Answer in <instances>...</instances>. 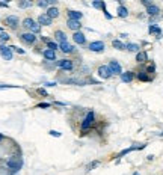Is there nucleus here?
Masks as SVG:
<instances>
[{
    "label": "nucleus",
    "mask_w": 163,
    "mask_h": 175,
    "mask_svg": "<svg viewBox=\"0 0 163 175\" xmlns=\"http://www.w3.org/2000/svg\"><path fill=\"white\" fill-rule=\"evenodd\" d=\"M53 106H60V107H67V103H62V101H54V103H53Z\"/></svg>",
    "instance_id": "obj_43"
},
{
    "label": "nucleus",
    "mask_w": 163,
    "mask_h": 175,
    "mask_svg": "<svg viewBox=\"0 0 163 175\" xmlns=\"http://www.w3.org/2000/svg\"><path fill=\"white\" fill-rule=\"evenodd\" d=\"M3 32H5V29H3V27H0V33H3Z\"/></svg>",
    "instance_id": "obj_48"
},
{
    "label": "nucleus",
    "mask_w": 163,
    "mask_h": 175,
    "mask_svg": "<svg viewBox=\"0 0 163 175\" xmlns=\"http://www.w3.org/2000/svg\"><path fill=\"white\" fill-rule=\"evenodd\" d=\"M36 94H38V95H41V97H44V98H47V97H48V92H47V89H45V88H38V89H36Z\"/></svg>",
    "instance_id": "obj_36"
},
{
    "label": "nucleus",
    "mask_w": 163,
    "mask_h": 175,
    "mask_svg": "<svg viewBox=\"0 0 163 175\" xmlns=\"http://www.w3.org/2000/svg\"><path fill=\"white\" fill-rule=\"evenodd\" d=\"M129 9L125 8L124 5H122V2H120V5H118V8H116V15L120 18H127L129 17Z\"/></svg>",
    "instance_id": "obj_25"
},
{
    "label": "nucleus",
    "mask_w": 163,
    "mask_h": 175,
    "mask_svg": "<svg viewBox=\"0 0 163 175\" xmlns=\"http://www.w3.org/2000/svg\"><path fill=\"white\" fill-rule=\"evenodd\" d=\"M56 68H58L59 71L73 72V71L76 70L74 59H71V58H62V59H58V61H56Z\"/></svg>",
    "instance_id": "obj_2"
},
{
    "label": "nucleus",
    "mask_w": 163,
    "mask_h": 175,
    "mask_svg": "<svg viewBox=\"0 0 163 175\" xmlns=\"http://www.w3.org/2000/svg\"><path fill=\"white\" fill-rule=\"evenodd\" d=\"M6 168H8V171H11L12 174L18 172L23 168V157L21 156H11L6 160Z\"/></svg>",
    "instance_id": "obj_3"
},
{
    "label": "nucleus",
    "mask_w": 163,
    "mask_h": 175,
    "mask_svg": "<svg viewBox=\"0 0 163 175\" xmlns=\"http://www.w3.org/2000/svg\"><path fill=\"white\" fill-rule=\"evenodd\" d=\"M104 48H106V44L103 41H92L88 44V50L92 53H103Z\"/></svg>",
    "instance_id": "obj_9"
},
{
    "label": "nucleus",
    "mask_w": 163,
    "mask_h": 175,
    "mask_svg": "<svg viewBox=\"0 0 163 175\" xmlns=\"http://www.w3.org/2000/svg\"><path fill=\"white\" fill-rule=\"evenodd\" d=\"M53 106V103H47V101H43V103H38V104L35 106L36 109H50Z\"/></svg>",
    "instance_id": "obj_35"
},
{
    "label": "nucleus",
    "mask_w": 163,
    "mask_h": 175,
    "mask_svg": "<svg viewBox=\"0 0 163 175\" xmlns=\"http://www.w3.org/2000/svg\"><path fill=\"white\" fill-rule=\"evenodd\" d=\"M41 54L44 56V61L45 62H56V59H58L56 52H53L50 48H45V47H44V50L41 52Z\"/></svg>",
    "instance_id": "obj_13"
},
{
    "label": "nucleus",
    "mask_w": 163,
    "mask_h": 175,
    "mask_svg": "<svg viewBox=\"0 0 163 175\" xmlns=\"http://www.w3.org/2000/svg\"><path fill=\"white\" fill-rule=\"evenodd\" d=\"M135 61H136V63H139V65H146L148 61H150V58H148V52H146V50H140L139 53H136Z\"/></svg>",
    "instance_id": "obj_14"
},
{
    "label": "nucleus",
    "mask_w": 163,
    "mask_h": 175,
    "mask_svg": "<svg viewBox=\"0 0 163 175\" xmlns=\"http://www.w3.org/2000/svg\"><path fill=\"white\" fill-rule=\"evenodd\" d=\"M45 48H50V50H53V52H58V50H59V44L56 42L54 39H50L48 42L45 44Z\"/></svg>",
    "instance_id": "obj_33"
},
{
    "label": "nucleus",
    "mask_w": 163,
    "mask_h": 175,
    "mask_svg": "<svg viewBox=\"0 0 163 175\" xmlns=\"http://www.w3.org/2000/svg\"><path fill=\"white\" fill-rule=\"evenodd\" d=\"M5 139V136H3V134H2V133H0V142H2V140Z\"/></svg>",
    "instance_id": "obj_47"
},
{
    "label": "nucleus",
    "mask_w": 163,
    "mask_h": 175,
    "mask_svg": "<svg viewBox=\"0 0 163 175\" xmlns=\"http://www.w3.org/2000/svg\"><path fill=\"white\" fill-rule=\"evenodd\" d=\"M18 38H20L21 42L26 44V45H35L36 41H38V36L33 35V33H30V32H23V33L18 35Z\"/></svg>",
    "instance_id": "obj_4"
},
{
    "label": "nucleus",
    "mask_w": 163,
    "mask_h": 175,
    "mask_svg": "<svg viewBox=\"0 0 163 175\" xmlns=\"http://www.w3.org/2000/svg\"><path fill=\"white\" fill-rule=\"evenodd\" d=\"M146 160H148V162H153V160H154V156H153V154L146 156Z\"/></svg>",
    "instance_id": "obj_46"
},
{
    "label": "nucleus",
    "mask_w": 163,
    "mask_h": 175,
    "mask_svg": "<svg viewBox=\"0 0 163 175\" xmlns=\"http://www.w3.org/2000/svg\"><path fill=\"white\" fill-rule=\"evenodd\" d=\"M0 56L3 58V61H12L14 59V52L12 48L6 44H0Z\"/></svg>",
    "instance_id": "obj_8"
},
{
    "label": "nucleus",
    "mask_w": 163,
    "mask_h": 175,
    "mask_svg": "<svg viewBox=\"0 0 163 175\" xmlns=\"http://www.w3.org/2000/svg\"><path fill=\"white\" fill-rule=\"evenodd\" d=\"M136 79L139 80V82L148 83V82H153V79H154V77H151V76H150V74H148L144 68H140L139 71H136Z\"/></svg>",
    "instance_id": "obj_17"
},
{
    "label": "nucleus",
    "mask_w": 163,
    "mask_h": 175,
    "mask_svg": "<svg viewBox=\"0 0 163 175\" xmlns=\"http://www.w3.org/2000/svg\"><path fill=\"white\" fill-rule=\"evenodd\" d=\"M103 15H104V18H106V20H109V21H110V20H113V15H112L109 11H104Z\"/></svg>",
    "instance_id": "obj_40"
},
{
    "label": "nucleus",
    "mask_w": 163,
    "mask_h": 175,
    "mask_svg": "<svg viewBox=\"0 0 163 175\" xmlns=\"http://www.w3.org/2000/svg\"><path fill=\"white\" fill-rule=\"evenodd\" d=\"M133 175H140V174L139 172H133Z\"/></svg>",
    "instance_id": "obj_50"
},
{
    "label": "nucleus",
    "mask_w": 163,
    "mask_h": 175,
    "mask_svg": "<svg viewBox=\"0 0 163 175\" xmlns=\"http://www.w3.org/2000/svg\"><path fill=\"white\" fill-rule=\"evenodd\" d=\"M17 6L20 9H27V8H32L33 6V2H29V0H20L17 3Z\"/></svg>",
    "instance_id": "obj_32"
},
{
    "label": "nucleus",
    "mask_w": 163,
    "mask_h": 175,
    "mask_svg": "<svg viewBox=\"0 0 163 175\" xmlns=\"http://www.w3.org/2000/svg\"><path fill=\"white\" fill-rule=\"evenodd\" d=\"M142 68H144V70H145L146 72L151 76V77H154V74H155V63L153 61L148 62L146 65H142Z\"/></svg>",
    "instance_id": "obj_28"
},
{
    "label": "nucleus",
    "mask_w": 163,
    "mask_h": 175,
    "mask_svg": "<svg viewBox=\"0 0 163 175\" xmlns=\"http://www.w3.org/2000/svg\"><path fill=\"white\" fill-rule=\"evenodd\" d=\"M83 12L76 11V9H68L67 11V20H74V21H82Z\"/></svg>",
    "instance_id": "obj_19"
},
{
    "label": "nucleus",
    "mask_w": 163,
    "mask_h": 175,
    "mask_svg": "<svg viewBox=\"0 0 163 175\" xmlns=\"http://www.w3.org/2000/svg\"><path fill=\"white\" fill-rule=\"evenodd\" d=\"M98 166H100V160H92V162H89L85 166V171L86 172H91L92 169H95V168H98Z\"/></svg>",
    "instance_id": "obj_31"
},
{
    "label": "nucleus",
    "mask_w": 163,
    "mask_h": 175,
    "mask_svg": "<svg viewBox=\"0 0 163 175\" xmlns=\"http://www.w3.org/2000/svg\"><path fill=\"white\" fill-rule=\"evenodd\" d=\"M107 67L110 68L112 71V74L113 76H121L124 71H122V67H121V63L118 61H115V59H110L109 61V63H107Z\"/></svg>",
    "instance_id": "obj_11"
},
{
    "label": "nucleus",
    "mask_w": 163,
    "mask_h": 175,
    "mask_svg": "<svg viewBox=\"0 0 163 175\" xmlns=\"http://www.w3.org/2000/svg\"><path fill=\"white\" fill-rule=\"evenodd\" d=\"M45 15L50 17L52 20H56V18H59V15H60V9L58 8V6H50V8L45 11Z\"/></svg>",
    "instance_id": "obj_24"
},
{
    "label": "nucleus",
    "mask_w": 163,
    "mask_h": 175,
    "mask_svg": "<svg viewBox=\"0 0 163 175\" xmlns=\"http://www.w3.org/2000/svg\"><path fill=\"white\" fill-rule=\"evenodd\" d=\"M120 38H121V41H122V39L129 38V33H121V35H120Z\"/></svg>",
    "instance_id": "obj_45"
},
{
    "label": "nucleus",
    "mask_w": 163,
    "mask_h": 175,
    "mask_svg": "<svg viewBox=\"0 0 163 175\" xmlns=\"http://www.w3.org/2000/svg\"><path fill=\"white\" fill-rule=\"evenodd\" d=\"M97 76H98L101 80H109V79L113 77L110 68H109L107 65H100V67L97 68Z\"/></svg>",
    "instance_id": "obj_6"
},
{
    "label": "nucleus",
    "mask_w": 163,
    "mask_h": 175,
    "mask_svg": "<svg viewBox=\"0 0 163 175\" xmlns=\"http://www.w3.org/2000/svg\"><path fill=\"white\" fill-rule=\"evenodd\" d=\"M112 47L118 52H124L125 50V42H122L121 39H112Z\"/></svg>",
    "instance_id": "obj_30"
},
{
    "label": "nucleus",
    "mask_w": 163,
    "mask_h": 175,
    "mask_svg": "<svg viewBox=\"0 0 163 175\" xmlns=\"http://www.w3.org/2000/svg\"><path fill=\"white\" fill-rule=\"evenodd\" d=\"M36 21H38V24H39V26L41 27H50L53 24V20L50 17H47V15H45V12H43V14H39V15H38V18H36Z\"/></svg>",
    "instance_id": "obj_15"
},
{
    "label": "nucleus",
    "mask_w": 163,
    "mask_h": 175,
    "mask_svg": "<svg viewBox=\"0 0 163 175\" xmlns=\"http://www.w3.org/2000/svg\"><path fill=\"white\" fill-rule=\"evenodd\" d=\"M17 88H21V86H17V85H5V83H0V91H2V89H17Z\"/></svg>",
    "instance_id": "obj_38"
},
{
    "label": "nucleus",
    "mask_w": 163,
    "mask_h": 175,
    "mask_svg": "<svg viewBox=\"0 0 163 175\" xmlns=\"http://www.w3.org/2000/svg\"><path fill=\"white\" fill-rule=\"evenodd\" d=\"M157 134H159V136H160V138H163V131H162V133H157Z\"/></svg>",
    "instance_id": "obj_49"
},
{
    "label": "nucleus",
    "mask_w": 163,
    "mask_h": 175,
    "mask_svg": "<svg viewBox=\"0 0 163 175\" xmlns=\"http://www.w3.org/2000/svg\"><path fill=\"white\" fill-rule=\"evenodd\" d=\"M148 33H150V35H154L157 39L163 38V30L159 24H150V26H148Z\"/></svg>",
    "instance_id": "obj_16"
},
{
    "label": "nucleus",
    "mask_w": 163,
    "mask_h": 175,
    "mask_svg": "<svg viewBox=\"0 0 163 175\" xmlns=\"http://www.w3.org/2000/svg\"><path fill=\"white\" fill-rule=\"evenodd\" d=\"M59 52L64 53V54H76L77 53V48H76L74 44L64 42V44H59Z\"/></svg>",
    "instance_id": "obj_10"
},
{
    "label": "nucleus",
    "mask_w": 163,
    "mask_h": 175,
    "mask_svg": "<svg viewBox=\"0 0 163 175\" xmlns=\"http://www.w3.org/2000/svg\"><path fill=\"white\" fill-rule=\"evenodd\" d=\"M71 38H73V42L77 44V45H86V35L80 30V32H74L73 35H71Z\"/></svg>",
    "instance_id": "obj_12"
},
{
    "label": "nucleus",
    "mask_w": 163,
    "mask_h": 175,
    "mask_svg": "<svg viewBox=\"0 0 163 175\" xmlns=\"http://www.w3.org/2000/svg\"><path fill=\"white\" fill-rule=\"evenodd\" d=\"M11 48H12V52L18 53V54H26V50L24 48H21V47H17V45H9Z\"/></svg>",
    "instance_id": "obj_37"
},
{
    "label": "nucleus",
    "mask_w": 163,
    "mask_h": 175,
    "mask_svg": "<svg viewBox=\"0 0 163 175\" xmlns=\"http://www.w3.org/2000/svg\"><path fill=\"white\" fill-rule=\"evenodd\" d=\"M145 147H146V143H136V145H131V147H129V148L122 149L121 152H118L115 157H116V160H121V157L127 156L129 152H133V151H140V149H144Z\"/></svg>",
    "instance_id": "obj_5"
},
{
    "label": "nucleus",
    "mask_w": 163,
    "mask_h": 175,
    "mask_svg": "<svg viewBox=\"0 0 163 175\" xmlns=\"http://www.w3.org/2000/svg\"><path fill=\"white\" fill-rule=\"evenodd\" d=\"M35 21H36V20H33L32 17L23 18V20H21V27H23V29H26V32H29V30H30V27L33 26Z\"/></svg>",
    "instance_id": "obj_26"
},
{
    "label": "nucleus",
    "mask_w": 163,
    "mask_h": 175,
    "mask_svg": "<svg viewBox=\"0 0 163 175\" xmlns=\"http://www.w3.org/2000/svg\"><path fill=\"white\" fill-rule=\"evenodd\" d=\"M95 122H97V115H95L94 110H88L86 115L83 116V119L80 121V134H88L89 131L95 127Z\"/></svg>",
    "instance_id": "obj_1"
},
{
    "label": "nucleus",
    "mask_w": 163,
    "mask_h": 175,
    "mask_svg": "<svg viewBox=\"0 0 163 175\" xmlns=\"http://www.w3.org/2000/svg\"><path fill=\"white\" fill-rule=\"evenodd\" d=\"M145 12H146V15H148L150 18H154V17H160V12H162V9L159 8L155 3H153L151 6H148V8H146Z\"/></svg>",
    "instance_id": "obj_20"
},
{
    "label": "nucleus",
    "mask_w": 163,
    "mask_h": 175,
    "mask_svg": "<svg viewBox=\"0 0 163 175\" xmlns=\"http://www.w3.org/2000/svg\"><path fill=\"white\" fill-rule=\"evenodd\" d=\"M0 8H9L8 2H0Z\"/></svg>",
    "instance_id": "obj_44"
},
{
    "label": "nucleus",
    "mask_w": 163,
    "mask_h": 175,
    "mask_svg": "<svg viewBox=\"0 0 163 175\" xmlns=\"http://www.w3.org/2000/svg\"><path fill=\"white\" fill-rule=\"evenodd\" d=\"M48 134L52 136V138H62V133L58 130H50L48 131Z\"/></svg>",
    "instance_id": "obj_39"
},
{
    "label": "nucleus",
    "mask_w": 163,
    "mask_h": 175,
    "mask_svg": "<svg viewBox=\"0 0 163 175\" xmlns=\"http://www.w3.org/2000/svg\"><path fill=\"white\" fill-rule=\"evenodd\" d=\"M35 5H36L38 8L45 9V11L50 8V6H58V5H56V0H38Z\"/></svg>",
    "instance_id": "obj_23"
},
{
    "label": "nucleus",
    "mask_w": 163,
    "mask_h": 175,
    "mask_svg": "<svg viewBox=\"0 0 163 175\" xmlns=\"http://www.w3.org/2000/svg\"><path fill=\"white\" fill-rule=\"evenodd\" d=\"M91 6L94 9H100L101 12L107 11V6H106V2H104V0H94V2L91 3Z\"/></svg>",
    "instance_id": "obj_27"
},
{
    "label": "nucleus",
    "mask_w": 163,
    "mask_h": 175,
    "mask_svg": "<svg viewBox=\"0 0 163 175\" xmlns=\"http://www.w3.org/2000/svg\"><path fill=\"white\" fill-rule=\"evenodd\" d=\"M54 41L58 44H64V42H68V35L64 32V30H60V29H58V30H54Z\"/></svg>",
    "instance_id": "obj_21"
},
{
    "label": "nucleus",
    "mask_w": 163,
    "mask_h": 175,
    "mask_svg": "<svg viewBox=\"0 0 163 175\" xmlns=\"http://www.w3.org/2000/svg\"><path fill=\"white\" fill-rule=\"evenodd\" d=\"M5 24L12 30H17L18 27L21 26V21L17 15H8V17H5Z\"/></svg>",
    "instance_id": "obj_7"
},
{
    "label": "nucleus",
    "mask_w": 163,
    "mask_h": 175,
    "mask_svg": "<svg viewBox=\"0 0 163 175\" xmlns=\"http://www.w3.org/2000/svg\"><path fill=\"white\" fill-rule=\"evenodd\" d=\"M125 50L130 53H139L140 52V45L137 42H127L125 44Z\"/></svg>",
    "instance_id": "obj_29"
},
{
    "label": "nucleus",
    "mask_w": 163,
    "mask_h": 175,
    "mask_svg": "<svg viewBox=\"0 0 163 175\" xmlns=\"http://www.w3.org/2000/svg\"><path fill=\"white\" fill-rule=\"evenodd\" d=\"M9 39H11V35H9L8 32H3V33H0V44L8 42Z\"/></svg>",
    "instance_id": "obj_34"
},
{
    "label": "nucleus",
    "mask_w": 163,
    "mask_h": 175,
    "mask_svg": "<svg viewBox=\"0 0 163 175\" xmlns=\"http://www.w3.org/2000/svg\"><path fill=\"white\" fill-rule=\"evenodd\" d=\"M140 3H142L145 8H148V6H151V5H153V2H151V0H140Z\"/></svg>",
    "instance_id": "obj_42"
},
{
    "label": "nucleus",
    "mask_w": 163,
    "mask_h": 175,
    "mask_svg": "<svg viewBox=\"0 0 163 175\" xmlns=\"http://www.w3.org/2000/svg\"><path fill=\"white\" fill-rule=\"evenodd\" d=\"M67 27H68L69 30H73V33L74 32H80L82 30V21H74V20H67Z\"/></svg>",
    "instance_id": "obj_22"
},
{
    "label": "nucleus",
    "mask_w": 163,
    "mask_h": 175,
    "mask_svg": "<svg viewBox=\"0 0 163 175\" xmlns=\"http://www.w3.org/2000/svg\"><path fill=\"white\" fill-rule=\"evenodd\" d=\"M120 79L122 83H131L133 80L136 79V71H124L120 76Z\"/></svg>",
    "instance_id": "obj_18"
},
{
    "label": "nucleus",
    "mask_w": 163,
    "mask_h": 175,
    "mask_svg": "<svg viewBox=\"0 0 163 175\" xmlns=\"http://www.w3.org/2000/svg\"><path fill=\"white\" fill-rule=\"evenodd\" d=\"M58 82H45L44 83V88H52V86H56Z\"/></svg>",
    "instance_id": "obj_41"
}]
</instances>
